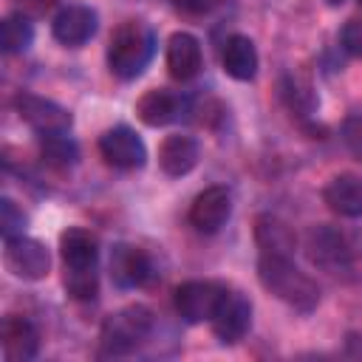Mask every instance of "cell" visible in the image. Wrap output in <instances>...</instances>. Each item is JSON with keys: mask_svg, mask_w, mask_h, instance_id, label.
<instances>
[{"mask_svg": "<svg viewBox=\"0 0 362 362\" xmlns=\"http://www.w3.org/2000/svg\"><path fill=\"white\" fill-rule=\"evenodd\" d=\"M257 280L269 294H274L280 303H286L288 308H294L300 314H311L320 303V286L305 272H300L288 255H263L260 252Z\"/></svg>", "mask_w": 362, "mask_h": 362, "instance_id": "obj_1", "label": "cell"}, {"mask_svg": "<svg viewBox=\"0 0 362 362\" xmlns=\"http://www.w3.org/2000/svg\"><path fill=\"white\" fill-rule=\"evenodd\" d=\"M62 263H65V288L74 300H93L99 291L96 263H99V246L96 238L85 229H65L59 235Z\"/></svg>", "mask_w": 362, "mask_h": 362, "instance_id": "obj_2", "label": "cell"}, {"mask_svg": "<svg viewBox=\"0 0 362 362\" xmlns=\"http://www.w3.org/2000/svg\"><path fill=\"white\" fill-rule=\"evenodd\" d=\"M156 54V34L144 20H124L110 37L107 65L119 79H136Z\"/></svg>", "mask_w": 362, "mask_h": 362, "instance_id": "obj_3", "label": "cell"}, {"mask_svg": "<svg viewBox=\"0 0 362 362\" xmlns=\"http://www.w3.org/2000/svg\"><path fill=\"white\" fill-rule=\"evenodd\" d=\"M153 331V314L144 305H124L105 317L99 331L102 356H124L136 351Z\"/></svg>", "mask_w": 362, "mask_h": 362, "instance_id": "obj_4", "label": "cell"}, {"mask_svg": "<svg viewBox=\"0 0 362 362\" xmlns=\"http://www.w3.org/2000/svg\"><path fill=\"white\" fill-rule=\"evenodd\" d=\"M14 110L17 116L40 136H51V133H68L74 124V116L68 113V107L34 96V93H17L14 96Z\"/></svg>", "mask_w": 362, "mask_h": 362, "instance_id": "obj_5", "label": "cell"}, {"mask_svg": "<svg viewBox=\"0 0 362 362\" xmlns=\"http://www.w3.org/2000/svg\"><path fill=\"white\" fill-rule=\"evenodd\" d=\"M3 263L20 280H42L51 272V255H48L45 243H40L34 238H25V235L6 238Z\"/></svg>", "mask_w": 362, "mask_h": 362, "instance_id": "obj_6", "label": "cell"}, {"mask_svg": "<svg viewBox=\"0 0 362 362\" xmlns=\"http://www.w3.org/2000/svg\"><path fill=\"white\" fill-rule=\"evenodd\" d=\"M226 286L212 280H187L175 288V311L184 322H209L215 317V308L223 297Z\"/></svg>", "mask_w": 362, "mask_h": 362, "instance_id": "obj_7", "label": "cell"}, {"mask_svg": "<svg viewBox=\"0 0 362 362\" xmlns=\"http://www.w3.org/2000/svg\"><path fill=\"white\" fill-rule=\"evenodd\" d=\"M99 153L116 170H139L147 161V147L141 136L127 124H116L105 130L99 136Z\"/></svg>", "mask_w": 362, "mask_h": 362, "instance_id": "obj_8", "label": "cell"}, {"mask_svg": "<svg viewBox=\"0 0 362 362\" xmlns=\"http://www.w3.org/2000/svg\"><path fill=\"white\" fill-rule=\"evenodd\" d=\"M212 322V331L215 337L223 342V345H232L238 339L246 337L249 325H252V303L235 291V288H226L218 308H215V317L209 320Z\"/></svg>", "mask_w": 362, "mask_h": 362, "instance_id": "obj_9", "label": "cell"}, {"mask_svg": "<svg viewBox=\"0 0 362 362\" xmlns=\"http://www.w3.org/2000/svg\"><path fill=\"white\" fill-rule=\"evenodd\" d=\"M156 277L153 257L130 243H119L110 255V280L119 288H141Z\"/></svg>", "mask_w": 362, "mask_h": 362, "instance_id": "obj_10", "label": "cell"}, {"mask_svg": "<svg viewBox=\"0 0 362 362\" xmlns=\"http://www.w3.org/2000/svg\"><path fill=\"white\" fill-rule=\"evenodd\" d=\"M99 28V14L90 6H65L57 11L54 23H51V34L57 42H62L65 48H79L85 45Z\"/></svg>", "mask_w": 362, "mask_h": 362, "instance_id": "obj_11", "label": "cell"}, {"mask_svg": "<svg viewBox=\"0 0 362 362\" xmlns=\"http://www.w3.org/2000/svg\"><path fill=\"white\" fill-rule=\"evenodd\" d=\"M229 215H232V195L226 187L218 184L198 192L189 206V223L204 235H215L229 221Z\"/></svg>", "mask_w": 362, "mask_h": 362, "instance_id": "obj_12", "label": "cell"}, {"mask_svg": "<svg viewBox=\"0 0 362 362\" xmlns=\"http://www.w3.org/2000/svg\"><path fill=\"white\" fill-rule=\"evenodd\" d=\"M308 257L311 263L322 266L325 272H339L351 266V246L342 232L334 226H314L308 232Z\"/></svg>", "mask_w": 362, "mask_h": 362, "instance_id": "obj_13", "label": "cell"}, {"mask_svg": "<svg viewBox=\"0 0 362 362\" xmlns=\"http://www.w3.org/2000/svg\"><path fill=\"white\" fill-rule=\"evenodd\" d=\"M189 102L175 93V90H167V88H156V90H147L139 102H136V113L139 119L147 124V127H164L170 122H178L184 113H187Z\"/></svg>", "mask_w": 362, "mask_h": 362, "instance_id": "obj_14", "label": "cell"}, {"mask_svg": "<svg viewBox=\"0 0 362 362\" xmlns=\"http://www.w3.org/2000/svg\"><path fill=\"white\" fill-rule=\"evenodd\" d=\"M204 65V54H201V42L198 37H192L189 31H175L167 40V71L173 79L187 82L192 76H198Z\"/></svg>", "mask_w": 362, "mask_h": 362, "instance_id": "obj_15", "label": "cell"}, {"mask_svg": "<svg viewBox=\"0 0 362 362\" xmlns=\"http://www.w3.org/2000/svg\"><path fill=\"white\" fill-rule=\"evenodd\" d=\"M198 156H201V147L192 136L187 133H173L161 141L158 147V167L173 175V178H181L187 175L195 164H198Z\"/></svg>", "mask_w": 362, "mask_h": 362, "instance_id": "obj_16", "label": "cell"}, {"mask_svg": "<svg viewBox=\"0 0 362 362\" xmlns=\"http://www.w3.org/2000/svg\"><path fill=\"white\" fill-rule=\"evenodd\" d=\"M322 201L331 212L342 218H359L362 215V178L354 173H339L328 181L322 189Z\"/></svg>", "mask_w": 362, "mask_h": 362, "instance_id": "obj_17", "label": "cell"}, {"mask_svg": "<svg viewBox=\"0 0 362 362\" xmlns=\"http://www.w3.org/2000/svg\"><path fill=\"white\" fill-rule=\"evenodd\" d=\"M0 342H3L6 359L23 362V359H31L37 354L40 334H37L34 322L25 317H6L3 328H0Z\"/></svg>", "mask_w": 362, "mask_h": 362, "instance_id": "obj_18", "label": "cell"}, {"mask_svg": "<svg viewBox=\"0 0 362 362\" xmlns=\"http://www.w3.org/2000/svg\"><path fill=\"white\" fill-rule=\"evenodd\" d=\"M221 62H223V71H226L232 79L249 82V79H255V74H257L260 57H257V48H255V42H252L249 37L232 34V37L223 42Z\"/></svg>", "mask_w": 362, "mask_h": 362, "instance_id": "obj_19", "label": "cell"}, {"mask_svg": "<svg viewBox=\"0 0 362 362\" xmlns=\"http://www.w3.org/2000/svg\"><path fill=\"white\" fill-rule=\"evenodd\" d=\"M255 240L263 255H288L294 249V232L274 215H260L255 223Z\"/></svg>", "mask_w": 362, "mask_h": 362, "instance_id": "obj_20", "label": "cell"}, {"mask_svg": "<svg viewBox=\"0 0 362 362\" xmlns=\"http://www.w3.org/2000/svg\"><path fill=\"white\" fill-rule=\"evenodd\" d=\"M40 156L48 167L54 170H68L79 161V147L74 139H68L65 133H51L40 139Z\"/></svg>", "mask_w": 362, "mask_h": 362, "instance_id": "obj_21", "label": "cell"}, {"mask_svg": "<svg viewBox=\"0 0 362 362\" xmlns=\"http://www.w3.org/2000/svg\"><path fill=\"white\" fill-rule=\"evenodd\" d=\"M34 42V25L25 14H8L0 23V48L6 54H23Z\"/></svg>", "mask_w": 362, "mask_h": 362, "instance_id": "obj_22", "label": "cell"}, {"mask_svg": "<svg viewBox=\"0 0 362 362\" xmlns=\"http://www.w3.org/2000/svg\"><path fill=\"white\" fill-rule=\"evenodd\" d=\"M283 96H286L288 107L297 110L300 116H308L317 107V96L311 93V85L308 82H300L297 76H288L283 82Z\"/></svg>", "mask_w": 362, "mask_h": 362, "instance_id": "obj_23", "label": "cell"}, {"mask_svg": "<svg viewBox=\"0 0 362 362\" xmlns=\"http://www.w3.org/2000/svg\"><path fill=\"white\" fill-rule=\"evenodd\" d=\"M23 229H25V212L11 198H3L0 201V232H3V240L23 235Z\"/></svg>", "mask_w": 362, "mask_h": 362, "instance_id": "obj_24", "label": "cell"}, {"mask_svg": "<svg viewBox=\"0 0 362 362\" xmlns=\"http://www.w3.org/2000/svg\"><path fill=\"white\" fill-rule=\"evenodd\" d=\"M339 40H342V48H345L348 54H354V57L362 59V17H351V20L342 25Z\"/></svg>", "mask_w": 362, "mask_h": 362, "instance_id": "obj_25", "label": "cell"}, {"mask_svg": "<svg viewBox=\"0 0 362 362\" xmlns=\"http://www.w3.org/2000/svg\"><path fill=\"white\" fill-rule=\"evenodd\" d=\"M175 3V8H181L184 14H206V11H212L221 0H173Z\"/></svg>", "mask_w": 362, "mask_h": 362, "instance_id": "obj_26", "label": "cell"}, {"mask_svg": "<svg viewBox=\"0 0 362 362\" xmlns=\"http://www.w3.org/2000/svg\"><path fill=\"white\" fill-rule=\"evenodd\" d=\"M345 354L351 359H362V334H348L345 339Z\"/></svg>", "mask_w": 362, "mask_h": 362, "instance_id": "obj_27", "label": "cell"}, {"mask_svg": "<svg viewBox=\"0 0 362 362\" xmlns=\"http://www.w3.org/2000/svg\"><path fill=\"white\" fill-rule=\"evenodd\" d=\"M325 3H328V6H342L345 0H325Z\"/></svg>", "mask_w": 362, "mask_h": 362, "instance_id": "obj_28", "label": "cell"}, {"mask_svg": "<svg viewBox=\"0 0 362 362\" xmlns=\"http://www.w3.org/2000/svg\"><path fill=\"white\" fill-rule=\"evenodd\" d=\"M359 3H362V0H359Z\"/></svg>", "mask_w": 362, "mask_h": 362, "instance_id": "obj_29", "label": "cell"}]
</instances>
